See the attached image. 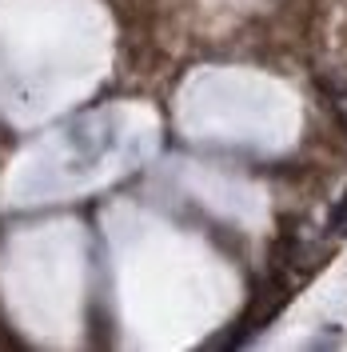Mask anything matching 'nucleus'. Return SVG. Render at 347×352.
Segmentation results:
<instances>
[{
	"label": "nucleus",
	"instance_id": "f257e3e1",
	"mask_svg": "<svg viewBox=\"0 0 347 352\" xmlns=\"http://www.w3.org/2000/svg\"><path fill=\"white\" fill-rule=\"evenodd\" d=\"M327 232H331L335 241H347V192L335 200V208L327 212Z\"/></svg>",
	"mask_w": 347,
	"mask_h": 352
},
{
	"label": "nucleus",
	"instance_id": "f03ea898",
	"mask_svg": "<svg viewBox=\"0 0 347 352\" xmlns=\"http://www.w3.org/2000/svg\"><path fill=\"white\" fill-rule=\"evenodd\" d=\"M339 344V336L331 332V336H320V340H311V349H335Z\"/></svg>",
	"mask_w": 347,
	"mask_h": 352
}]
</instances>
